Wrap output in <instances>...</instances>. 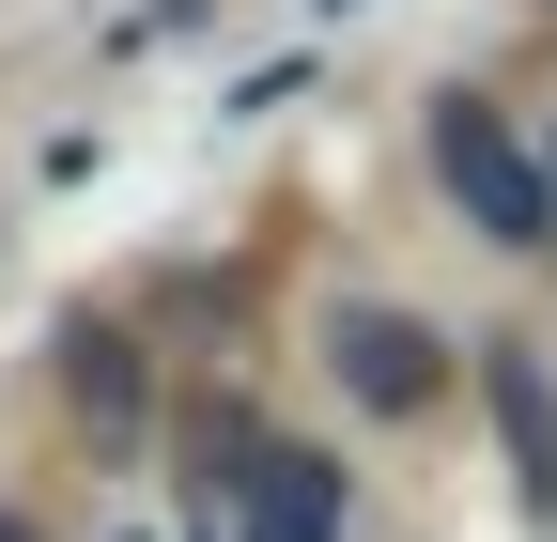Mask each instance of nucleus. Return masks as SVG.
I'll return each mask as SVG.
<instances>
[{"instance_id": "obj_1", "label": "nucleus", "mask_w": 557, "mask_h": 542, "mask_svg": "<svg viewBox=\"0 0 557 542\" xmlns=\"http://www.w3.org/2000/svg\"><path fill=\"white\" fill-rule=\"evenodd\" d=\"M434 171H449V201H465V233H496V248H557V156L511 140L496 94H434Z\"/></svg>"}, {"instance_id": "obj_2", "label": "nucleus", "mask_w": 557, "mask_h": 542, "mask_svg": "<svg viewBox=\"0 0 557 542\" xmlns=\"http://www.w3.org/2000/svg\"><path fill=\"white\" fill-rule=\"evenodd\" d=\"M325 357H341V387H357L372 403V419H418V403H449V342H434V325H418V310H325Z\"/></svg>"}, {"instance_id": "obj_3", "label": "nucleus", "mask_w": 557, "mask_h": 542, "mask_svg": "<svg viewBox=\"0 0 557 542\" xmlns=\"http://www.w3.org/2000/svg\"><path fill=\"white\" fill-rule=\"evenodd\" d=\"M248 542H341V465L325 449H263L248 465Z\"/></svg>"}, {"instance_id": "obj_4", "label": "nucleus", "mask_w": 557, "mask_h": 542, "mask_svg": "<svg viewBox=\"0 0 557 542\" xmlns=\"http://www.w3.org/2000/svg\"><path fill=\"white\" fill-rule=\"evenodd\" d=\"M496 434H511V496L557 512V387H542L527 342H496Z\"/></svg>"}, {"instance_id": "obj_5", "label": "nucleus", "mask_w": 557, "mask_h": 542, "mask_svg": "<svg viewBox=\"0 0 557 542\" xmlns=\"http://www.w3.org/2000/svg\"><path fill=\"white\" fill-rule=\"evenodd\" d=\"M62 387H78L94 434H139V357L109 342V325H78V342H62Z\"/></svg>"}, {"instance_id": "obj_6", "label": "nucleus", "mask_w": 557, "mask_h": 542, "mask_svg": "<svg viewBox=\"0 0 557 542\" xmlns=\"http://www.w3.org/2000/svg\"><path fill=\"white\" fill-rule=\"evenodd\" d=\"M0 542H32V527H16V512H0Z\"/></svg>"}]
</instances>
